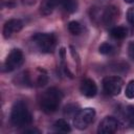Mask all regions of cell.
Segmentation results:
<instances>
[{
    "label": "cell",
    "mask_w": 134,
    "mask_h": 134,
    "mask_svg": "<svg viewBox=\"0 0 134 134\" xmlns=\"http://www.w3.org/2000/svg\"><path fill=\"white\" fill-rule=\"evenodd\" d=\"M95 118V110L92 108H85L80 110L73 118V125L79 130L86 129Z\"/></svg>",
    "instance_id": "obj_4"
},
{
    "label": "cell",
    "mask_w": 134,
    "mask_h": 134,
    "mask_svg": "<svg viewBox=\"0 0 134 134\" xmlns=\"http://www.w3.org/2000/svg\"><path fill=\"white\" fill-rule=\"evenodd\" d=\"M126 2H128V3H133L134 2V0H125Z\"/></svg>",
    "instance_id": "obj_24"
},
{
    "label": "cell",
    "mask_w": 134,
    "mask_h": 134,
    "mask_svg": "<svg viewBox=\"0 0 134 134\" xmlns=\"http://www.w3.org/2000/svg\"><path fill=\"white\" fill-rule=\"evenodd\" d=\"M2 5L10 8V7H14L16 5V1L15 0H2Z\"/></svg>",
    "instance_id": "obj_22"
},
{
    "label": "cell",
    "mask_w": 134,
    "mask_h": 134,
    "mask_svg": "<svg viewBox=\"0 0 134 134\" xmlns=\"http://www.w3.org/2000/svg\"><path fill=\"white\" fill-rule=\"evenodd\" d=\"M23 27V23L21 20L19 19H10L8 21L5 22L4 26H3V36L4 38H9L12 37L14 34L20 31Z\"/></svg>",
    "instance_id": "obj_8"
},
{
    "label": "cell",
    "mask_w": 134,
    "mask_h": 134,
    "mask_svg": "<svg viewBox=\"0 0 134 134\" xmlns=\"http://www.w3.org/2000/svg\"><path fill=\"white\" fill-rule=\"evenodd\" d=\"M98 50H99V52H100L102 54H110V53L113 52L114 48H113V46H112L111 44H109V43H103V44L99 46Z\"/></svg>",
    "instance_id": "obj_17"
},
{
    "label": "cell",
    "mask_w": 134,
    "mask_h": 134,
    "mask_svg": "<svg viewBox=\"0 0 134 134\" xmlns=\"http://www.w3.org/2000/svg\"><path fill=\"white\" fill-rule=\"evenodd\" d=\"M63 8L68 13H74L77 9V1L76 0H61Z\"/></svg>",
    "instance_id": "obj_14"
},
{
    "label": "cell",
    "mask_w": 134,
    "mask_h": 134,
    "mask_svg": "<svg viewBox=\"0 0 134 134\" xmlns=\"http://www.w3.org/2000/svg\"><path fill=\"white\" fill-rule=\"evenodd\" d=\"M125 94L128 98H134V80L130 81L129 84L127 85Z\"/></svg>",
    "instance_id": "obj_18"
},
{
    "label": "cell",
    "mask_w": 134,
    "mask_h": 134,
    "mask_svg": "<svg viewBox=\"0 0 134 134\" xmlns=\"http://www.w3.org/2000/svg\"><path fill=\"white\" fill-rule=\"evenodd\" d=\"M24 133H40V131L38 129H28V130H25Z\"/></svg>",
    "instance_id": "obj_23"
},
{
    "label": "cell",
    "mask_w": 134,
    "mask_h": 134,
    "mask_svg": "<svg viewBox=\"0 0 134 134\" xmlns=\"http://www.w3.org/2000/svg\"><path fill=\"white\" fill-rule=\"evenodd\" d=\"M68 30L70 31V34H72L74 36H77L82 32L81 24L76 21H71V22L68 23Z\"/></svg>",
    "instance_id": "obj_16"
},
{
    "label": "cell",
    "mask_w": 134,
    "mask_h": 134,
    "mask_svg": "<svg viewBox=\"0 0 134 134\" xmlns=\"http://www.w3.org/2000/svg\"><path fill=\"white\" fill-rule=\"evenodd\" d=\"M118 9L115 6H107L103 13V22L106 25H111L113 24L117 19H118Z\"/></svg>",
    "instance_id": "obj_10"
},
{
    "label": "cell",
    "mask_w": 134,
    "mask_h": 134,
    "mask_svg": "<svg viewBox=\"0 0 134 134\" xmlns=\"http://www.w3.org/2000/svg\"><path fill=\"white\" fill-rule=\"evenodd\" d=\"M58 1H60V0H43L41 3V6H40L41 14L44 16L50 15L52 13L54 6L57 5Z\"/></svg>",
    "instance_id": "obj_11"
},
{
    "label": "cell",
    "mask_w": 134,
    "mask_h": 134,
    "mask_svg": "<svg viewBox=\"0 0 134 134\" xmlns=\"http://www.w3.org/2000/svg\"><path fill=\"white\" fill-rule=\"evenodd\" d=\"M10 121L15 127H23L31 122V114L23 102L19 100L14 104L10 112Z\"/></svg>",
    "instance_id": "obj_2"
},
{
    "label": "cell",
    "mask_w": 134,
    "mask_h": 134,
    "mask_svg": "<svg viewBox=\"0 0 134 134\" xmlns=\"http://www.w3.org/2000/svg\"><path fill=\"white\" fill-rule=\"evenodd\" d=\"M122 80L119 76H107L103 80L104 91L109 95H118L122 89Z\"/></svg>",
    "instance_id": "obj_5"
},
{
    "label": "cell",
    "mask_w": 134,
    "mask_h": 134,
    "mask_svg": "<svg viewBox=\"0 0 134 134\" xmlns=\"http://www.w3.org/2000/svg\"><path fill=\"white\" fill-rule=\"evenodd\" d=\"M127 19H128L129 23L134 25V7L129 8V10L127 12Z\"/></svg>",
    "instance_id": "obj_20"
},
{
    "label": "cell",
    "mask_w": 134,
    "mask_h": 134,
    "mask_svg": "<svg viewBox=\"0 0 134 134\" xmlns=\"http://www.w3.org/2000/svg\"><path fill=\"white\" fill-rule=\"evenodd\" d=\"M32 40L43 52H52L57 45V38L53 34H36Z\"/></svg>",
    "instance_id": "obj_3"
},
{
    "label": "cell",
    "mask_w": 134,
    "mask_h": 134,
    "mask_svg": "<svg viewBox=\"0 0 134 134\" xmlns=\"http://www.w3.org/2000/svg\"><path fill=\"white\" fill-rule=\"evenodd\" d=\"M23 62H24L23 52L20 49H13L5 60V63H4L5 70L13 71L18 67H20L23 64Z\"/></svg>",
    "instance_id": "obj_6"
},
{
    "label": "cell",
    "mask_w": 134,
    "mask_h": 134,
    "mask_svg": "<svg viewBox=\"0 0 134 134\" xmlns=\"http://www.w3.org/2000/svg\"><path fill=\"white\" fill-rule=\"evenodd\" d=\"M48 79H47V75L46 74H39L38 77H37V85L38 86H44L46 83H47Z\"/></svg>",
    "instance_id": "obj_19"
},
{
    "label": "cell",
    "mask_w": 134,
    "mask_h": 134,
    "mask_svg": "<svg viewBox=\"0 0 134 134\" xmlns=\"http://www.w3.org/2000/svg\"><path fill=\"white\" fill-rule=\"evenodd\" d=\"M53 128L57 132H62V133H67V132H70V130H71L69 124L65 119H58L54 122Z\"/></svg>",
    "instance_id": "obj_13"
},
{
    "label": "cell",
    "mask_w": 134,
    "mask_h": 134,
    "mask_svg": "<svg viewBox=\"0 0 134 134\" xmlns=\"http://www.w3.org/2000/svg\"><path fill=\"white\" fill-rule=\"evenodd\" d=\"M125 119L129 124V126L134 127V106H127L125 110Z\"/></svg>",
    "instance_id": "obj_15"
},
{
    "label": "cell",
    "mask_w": 134,
    "mask_h": 134,
    "mask_svg": "<svg viewBox=\"0 0 134 134\" xmlns=\"http://www.w3.org/2000/svg\"><path fill=\"white\" fill-rule=\"evenodd\" d=\"M80 90L82 94L85 95L86 97H93L97 92V87L94 81H92L91 79H85L81 82Z\"/></svg>",
    "instance_id": "obj_9"
},
{
    "label": "cell",
    "mask_w": 134,
    "mask_h": 134,
    "mask_svg": "<svg viewBox=\"0 0 134 134\" xmlns=\"http://www.w3.org/2000/svg\"><path fill=\"white\" fill-rule=\"evenodd\" d=\"M62 98H63L62 92L59 89L51 87L43 92L40 99V106L44 112L52 113L57 111V109L59 108Z\"/></svg>",
    "instance_id": "obj_1"
},
{
    "label": "cell",
    "mask_w": 134,
    "mask_h": 134,
    "mask_svg": "<svg viewBox=\"0 0 134 134\" xmlns=\"http://www.w3.org/2000/svg\"><path fill=\"white\" fill-rule=\"evenodd\" d=\"M128 54L130 59L134 60V42H130L128 45Z\"/></svg>",
    "instance_id": "obj_21"
},
{
    "label": "cell",
    "mask_w": 134,
    "mask_h": 134,
    "mask_svg": "<svg viewBox=\"0 0 134 134\" xmlns=\"http://www.w3.org/2000/svg\"><path fill=\"white\" fill-rule=\"evenodd\" d=\"M118 126H119V124L115 117L107 116L100 121L98 129H97V132L100 134H111L117 130Z\"/></svg>",
    "instance_id": "obj_7"
},
{
    "label": "cell",
    "mask_w": 134,
    "mask_h": 134,
    "mask_svg": "<svg viewBox=\"0 0 134 134\" xmlns=\"http://www.w3.org/2000/svg\"><path fill=\"white\" fill-rule=\"evenodd\" d=\"M127 34H128V29L125 26H115L110 30V35L117 40H121L126 38Z\"/></svg>",
    "instance_id": "obj_12"
}]
</instances>
